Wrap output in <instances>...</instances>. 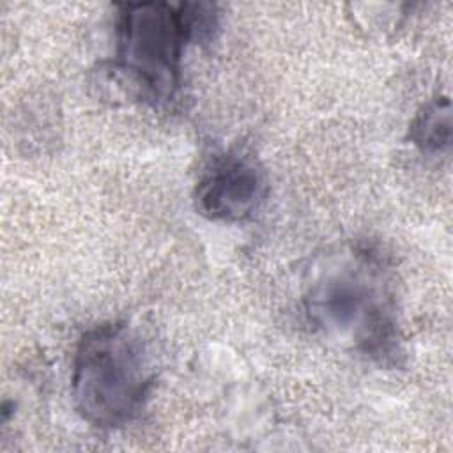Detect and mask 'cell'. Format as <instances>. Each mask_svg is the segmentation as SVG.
I'll return each instance as SVG.
<instances>
[{"instance_id":"7a4b0ae2","label":"cell","mask_w":453,"mask_h":453,"mask_svg":"<svg viewBox=\"0 0 453 453\" xmlns=\"http://www.w3.org/2000/svg\"><path fill=\"white\" fill-rule=\"evenodd\" d=\"M313 326L349 340L356 350L380 361H396L400 338L384 262L370 248H357L340 265L319 276L304 297Z\"/></svg>"},{"instance_id":"3957f363","label":"cell","mask_w":453,"mask_h":453,"mask_svg":"<svg viewBox=\"0 0 453 453\" xmlns=\"http://www.w3.org/2000/svg\"><path fill=\"white\" fill-rule=\"evenodd\" d=\"M154 372L138 333L126 322H101L80 338L71 372L76 412L92 426L113 430L143 409Z\"/></svg>"},{"instance_id":"277c9868","label":"cell","mask_w":453,"mask_h":453,"mask_svg":"<svg viewBox=\"0 0 453 453\" xmlns=\"http://www.w3.org/2000/svg\"><path fill=\"white\" fill-rule=\"evenodd\" d=\"M265 198V172L255 157L237 152L216 157L200 175L193 193L198 214L226 223L253 218Z\"/></svg>"},{"instance_id":"5b68a950","label":"cell","mask_w":453,"mask_h":453,"mask_svg":"<svg viewBox=\"0 0 453 453\" xmlns=\"http://www.w3.org/2000/svg\"><path fill=\"white\" fill-rule=\"evenodd\" d=\"M409 140L423 154H446L451 145V103L448 97L430 99L409 126Z\"/></svg>"},{"instance_id":"6da1fadb","label":"cell","mask_w":453,"mask_h":453,"mask_svg":"<svg viewBox=\"0 0 453 453\" xmlns=\"http://www.w3.org/2000/svg\"><path fill=\"white\" fill-rule=\"evenodd\" d=\"M218 28L212 4H126L117 21L115 67L154 106L177 97L188 42L207 41Z\"/></svg>"}]
</instances>
